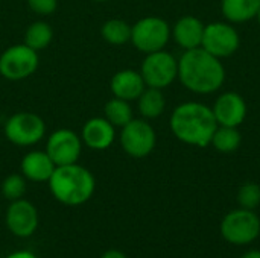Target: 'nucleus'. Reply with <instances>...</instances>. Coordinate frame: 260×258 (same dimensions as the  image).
Here are the masks:
<instances>
[{
  "label": "nucleus",
  "instance_id": "nucleus-1",
  "mask_svg": "<svg viewBox=\"0 0 260 258\" xmlns=\"http://www.w3.org/2000/svg\"><path fill=\"white\" fill-rule=\"evenodd\" d=\"M178 78L190 91L209 94L222 87L225 70L219 58L203 47H195L181 55L178 61Z\"/></svg>",
  "mask_w": 260,
  "mask_h": 258
},
{
  "label": "nucleus",
  "instance_id": "nucleus-2",
  "mask_svg": "<svg viewBox=\"0 0 260 258\" xmlns=\"http://www.w3.org/2000/svg\"><path fill=\"white\" fill-rule=\"evenodd\" d=\"M218 128L213 109L198 102L178 105L171 116V129L183 143L206 148Z\"/></svg>",
  "mask_w": 260,
  "mask_h": 258
},
{
  "label": "nucleus",
  "instance_id": "nucleus-3",
  "mask_svg": "<svg viewBox=\"0 0 260 258\" xmlns=\"http://www.w3.org/2000/svg\"><path fill=\"white\" fill-rule=\"evenodd\" d=\"M47 182L53 198L69 207L85 204L93 196L96 189L93 173L78 163L56 166Z\"/></svg>",
  "mask_w": 260,
  "mask_h": 258
},
{
  "label": "nucleus",
  "instance_id": "nucleus-4",
  "mask_svg": "<svg viewBox=\"0 0 260 258\" xmlns=\"http://www.w3.org/2000/svg\"><path fill=\"white\" fill-rule=\"evenodd\" d=\"M219 231L222 239L232 245H250L260 236L259 216L254 213V210H233L222 219Z\"/></svg>",
  "mask_w": 260,
  "mask_h": 258
},
{
  "label": "nucleus",
  "instance_id": "nucleus-5",
  "mask_svg": "<svg viewBox=\"0 0 260 258\" xmlns=\"http://www.w3.org/2000/svg\"><path fill=\"white\" fill-rule=\"evenodd\" d=\"M3 131L8 141L15 146L27 148L43 140L46 135V123L35 113L20 111L6 120Z\"/></svg>",
  "mask_w": 260,
  "mask_h": 258
},
{
  "label": "nucleus",
  "instance_id": "nucleus-6",
  "mask_svg": "<svg viewBox=\"0 0 260 258\" xmlns=\"http://www.w3.org/2000/svg\"><path fill=\"white\" fill-rule=\"evenodd\" d=\"M38 52L21 44H14L0 55V75L8 81H21L32 76L38 68Z\"/></svg>",
  "mask_w": 260,
  "mask_h": 258
},
{
  "label": "nucleus",
  "instance_id": "nucleus-7",
  "mask_svg": "<svg viewBox=\"0 0 260 258\" xmlns=\"http://www.w3.org/2000/svg\"><path fill=\"white\" fill-rule=\"evenodd\" d=\"M171 36L169 24L158 17L140 18L131 26V43L143 53H152L163 50Z\"/></svg>",
  "mask_w": 260,
  "mask_h": 258
},
{
  "label": "nucleus",
  "instance_id": "nucleus-8",
  "mask_svg": "<svg viewBox=\"0 0 260 258\" xmlns=\"http://www.w3.org/2000/svg\"><path fill=\"white\" fill-rule=\"evenodd\" d=\"M140 75L146 87L161 90L171 85L178 76V62L171 53L165 50L152 52L148 53L143 59Z\"/></svg>",
  "mask_w": 260,
  "mask_h": 258
},
{
  "label": "nucleus",
  "instance_id": "nucleus-9",
  "mask_svg": "<svg viewBox=\"0 0 260 258\" xmlns=\"http://www.w3.org/2000/svg\"><path fill=\"white\" fill-rule=\"evenodd\" d=\"M155 131L146 122L140 119H133L122 128L120 144L122 149L133 158H145L155 148Z\"/></svg>",
  "mask_w": 260,
  "mask_h": 258
},
{
  "label": "nucleus",
  "instance_id": "nucleus-10",
  "mask_svg": "<svg viewBox=\"0 0 260 258\" xmlns=\"http://www.w3.org/2000/svg\"><path fill=\"white\" fill-rule=\"evenodd\" d=\"M82 151V140L75 131L62 128L49 135L46 143V152L55 163V166H67L78 163Z\"/></svg>",
  "mask_w": 260,
  "mask_h": 258
},
{
  "label": "nucleus",
  "instance_id": "nucleus-11",
  "mask_svg": "<svg viewBox=\"0 0 260 258\" xmlns=\"http://www.w3.org/2000/svg\"><path fill=\"white\" fill-rule=\"evenodd\" d=\"M201 47L216 58L230 56L239 47V33L227 23H210L204 26Z\"/></svg>",
  "mask_w": 260,
  "mask_h": 258
},
{
  "label": "nucleus",
  "instance_id": "nucleus-12",
  "mask_svg": "<svg viewBox=\"0 0 260 258\" xmlns=\"http://www.w3.org/2000/svg\"><path fill=\"white\" fill-rule=\"evenodd\" d=\"M5 222L14 236L26 239L30 237L38 228V211L29 201L21 198L9 204Z\"/></svg>",
  "mask_w": 260,
  "mask_h": 258
},
{
  "label": "nucleus",
  "instance_id": "nucleus-13",
  "mask_svg": "<svg viewBox=\"0 0 260 258\" xmlns=\"http://www.w3.org/2000/svg\"><path fill=\"white\" fill-rule=\"evenodd\" d=\"M213 114L218 125L238 128L247 116V105L238 93H224L216 99Z\"/></svg>",
  "mask_w": 260,
  "mask_h": 258
},
{
  "label": "nucleus",
  "instance_id": "nucleus-14",
  "mask_svg": "<svg viewBox=\"0 0 260 258\" xmlns=\"http://www.w3.org/2000/svg\"><path fill=\"white\" fill-rule=\"evenodd\" d=\"M116 138L114 126L105 117H93L85 122L81 131L82 143L91 151L108 149Z\"/></svg>",
  "mask_w": 260,
  "mask_h": 258
},
{
  "label": "nucleus",
  "instance_id": "nucleus-15",
  "mask_svg": "<svg viewBox=\"0 0 260 258\" xmlns=\"http://www.w3.org/2000/svg\"><path fill=\"white\" fill-rule=\"evenodd\" d=\"M56 166L46 151H30L20 163L21 175L34 182H47Z\"/></svg>",
  "mask_w": 260,
  "mask_h": 258
},
{
  "label": "nucleus",
  "instance_id": "nucleus-16",
  "mask_svg": "<svg viewBox=\"0 0 260 258\" xmlns=\"http://www.w3.org/2000/svg\"><path fill=\"white\" fill-rule=\"evenodd\" d=\"M145 88H146V84L140 71L129 70V68L117 71L110 81V90L113 96L128 100V102L137 100Z\"/></svg>",
  "mask_w": 260,
  "mask_h": 258
},
{
  "label": "nucleus",
  "instance_id": "nucleus-17",
  "mask_svg": "<svg viewBox=\"0 0 260 258\" xmlns=\"http://www.w3.org/2000/svg\"><path fill=\"white\" fill-rule=\"evenodd\" d=\"M172 35L177 44L186 50L201 47V41L204 35V24L197 17L187 15V17L180 18L175 23Z\"/></svg>",
  "mask_w": 260,
  "mask_h": 258
},
{
  "label": "nucleus",
  "instance_id": "nucleus-18",
  "mask_svg": "<svg viewBox=\"0 0 260 258\" xmlns=\"http://www.w3.org/2000/svg\"><path fill=\"white\" fill-rule=\"evenodd\" d=\"M222 14L233 23H242L254 18L260 9V0H222Z\"/></svg>",
  "mask_w": 260,
  "mask_h": 258
},
{
  "label": "nucleus",
  "instance_id": "nucleus-19",
  "mask_svg": "<svg viewBox=\"0 0 260 258\" xmlns=\"http://www.w3.org/2000/svg\"><path fill=\"white\" fill-rule=\"evenodd\" d=\"M137 100H139V111L145 119H155L161 116L165 111V105H166L165 96L158 88H152V87L145 88Z\"/></svg>",
  "mask_w": 260,
  "mask_h": 258
},
{
  "label": "nucleus",
  "instance_id": "nucleus-20",
  "mask_svg": "<svg viewBox=\"0 0 260 258\" xmlns=\"http://www.w3.org/2000/svg\"><path fill=\"white\" fill-rule=\"evenodd\" d=\"M104 117L114 126V128H123L126 123H129L133 117V108L128 100L113 97L110 99L104 106Z\"/></svg>",
  "mask_w": 260,
  "mask_h": 258
},
{
  "label": "nucleus",
  "instance_id": "nucleus-21",
  "mask_svg": "<svg viewBox=\"0 0 260 258\" xmlns=\"http://www.w3.org/2000/svg\"><path fill=\"white\" fill-rule=\"evenodd\" d=\"M52 38H53L52 27L41 20L30 23L24 30V44L37 52L46 49L52 43Z\"/></svg>",
  "mask_w": 260,
  "mask_h": 258
},
{
  "label": "nucleus",
  "instance_id": "nucleus-22",
  "mask_svg": "<svg viewBox=\"0 0 260 258\" xmlns=\"http://www.w3.org/2000/svg\"><path fill=\"white\" fill-rule=\"evenodd\" d=\"M101 35L107 43L113 46H122L131 41V24H128L125 20H120V18L107 20L102 24Z\"/></svg>",
  "mask_w": 260,
  "mask_h": 258
},
{
  "label": "nucleus",
  "instance_id": "nucleus-23",
  "mask_svg": "<svg viewBox=\"0 0 260 258\" xmlns=\"http://www.w3.org/2000/svg\"><path fill=\"white\" fill-rule=\"evenodd\" d=\"M213 148L219 152H224V154H230V152H235L239 144H241V134L236 128H232V126H221V128H216L213 137H212V141Z\"/></svg>",
  "mask_w": 260,
  "mask_h": 258
},
{
  "label": "nucleus",
  "instance_id": "nucleus-24",
  "mask_svg": "<svg viewBox=\"0 0 260 258\" xmlns=\"http://www.w3.org/2000/svg\"><path fill=\"white\" fill-rule=\"evenodd\" d=\"M2 193L11 202L21 199L26 193V178L20 173L8 175L2 182Z\"/></svg>",
  "mask_w": 260,
  "mask_h": 258
},
{
  "label": "nucleus",
  "instance_id": "nucleus-25",
  "mask_svg": "<svg viewBox=\"0 0 260 258\" xmlns=\"http://www.w3.org/2000/svg\"><path fill=\"white\" fill-rule=\"evenodd\" d=\"M238 202L241 208L256 210L260 205V186L256 182H245L238 190Z\"/></svg>",
  "mask_w": 260,
  "mask_h": 258
},
{
  "label": "nucleus",
  "instance_id": "nucleus-26",
  "mask_svg": "<svg viewBox=\"0 0 260 258\" xmlns=\"http://www.w3.org/2000/svg\"><path fill=\"white\" fill-rule=\"evenodd\" d=\"M27 6L38 15H52L58 8V0H27Z\"/></svg>",
  "mask_w": 260,
  "mask_h": 258
},
{
  "label": "nucleus",
  "instance_id": "nucleus-27",
  "mask_svg": "<svg viewBox=\"0 0 260 258\" xmlns=\"http://www.w3.org/2000/svg\"><path fill=\"white\" fill-rule=\"evenodd\" d=\"M6 258H38L35 254L29 252V251H15L12 254H9Z\"/></svg>",
  "mask_w": 260,
  "mask_h": 258
},
{
  "label": "nucleus",
  "instance_id": "nucleus-28",
  "mask_svg": "<svg viewBox=\"0 0 260 258\" xmlns=\"http://www.w3.org/2000/svg\"><path fill=\"white\" fill-rule=\"evenodd\" d=\"M101 258H128L122 251H117V249H110L107 252H104V255Z\"/></svg>",
  "mask_w": 260,
  "mask_h": 258
},
{
  "label": "nucleus",
  "instance_id": "nucleus-29",
  "mask_svg": "<svg viewBox=\"0 0 260 258\" xmlns=\"http://www.w3.org/2000/svg\"><path fill=\"white\" fill-rule=\"evenodd\" d=\"M241 258H260V251L257 249H251V251H247Z\"/></svg>",
  "mask_w": 260,
  "mask_h": 258
},
{
  "label": "nucleus",
  "instance_id": "nucleus-30",
  "mask_svg": "<svg viewBox=\"0 0 260 258\" xmlns=\"http://www.w3.org/2000/svg\"><path fill=\"white\" fill-rule=\"evenodd\" d=\"M256 17H257V20H259V23H260V9H259V12H257V15H256Z\"/></svg>",
  "mask_w": 260,
  "mask_h": 258
},
{
  "label": "nucleus",
  "instance_id": "nucleus-31",
  "mask_svg": "<svg viewBox=\"0 0 260 258\" xmlns=\"http://www.w3.org/2000/svg\"><path fill=\"white\" fill-rule=\"evenodd\" d=\"M94 2H107V0H94Z\"/></svg>",
  "mask_w": 260,
  "mask_h": 258
}]
</instances>
